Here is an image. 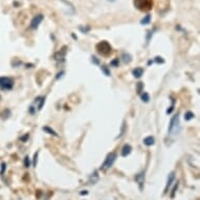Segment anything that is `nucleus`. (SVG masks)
Returning <instances> with one entry per match:
<instances>
[{"instance_id":"28","label":"nucleus","mask_w":200,"mask_h":200,"mask_svg":"<svg viewBox=\"0 0 200 200\" xmlns=\"http://www.w3.org/2000/svg\"><path fill=\"white\" fill-rule=\"evenodd\" d=\"M80 29H81V31H83L84 33H87V31H89V27H86V29H84V27H80Z\"/></svg>"},{"instance_id":"10","label":"nucleus","mask_w":200,"mask_h":200,"mask_svg":"<svg viewBox=\"0 0 200 200\" xmlns=\"http://www.w3.org/2000/svg\"><path fill=\"white\" fill-rule=\"evenodd\" d=\"M143 74H144V69L141 68V67H137V68H135L133 70V76H135V78H137V79H139Z\"/></svg>"},{"instance_id":"12","label":"nucleus","mask_w":200,"mask_h":200,"mask_svg":"<svg viewBox=\"0 0 200 200\" xmlns=\"http://www.w3.org/2000/svg\"><path fill=\"white\" fill-rule=\"evenodd\" d=\"M151 21V15H147V16H145L143 18V19L141 20V24H143V25H146V24H149Z\"/></svg>"},{"instance_id":"1","label":"nucleus","mask_w":200,"mask_h":200,"mask_svg":"<svg viewBox=\"0 0 200 200\" xmlns=\"http://www.w3.org/2000/svg\"><path fill=\"white\" fill-rule=\"evenodd\" d=\"M134 6L141 12H149L153 7V0H134Z\"/></svg>"},{"instance_id":"23","label":"nucleus","mask_w":200,"mask_h":200,"mask_svg":"<svg viewBox=\"0 0 200 200\" xmlns=\"http://www.w3.org/2000/svg\"><path fill=\"white\" fill-rule=\"evenodd\" d=\"M143 88H144V84L141 83V82H138V84H137V92H141Z\"/></svg>"},{"instance_id":"27","label":"nucleus","mask_w":200,"mask_h":200,"mask_svg":"<svg viewBox=\"0 0 200 200\" xmlns=\"http://www.w3.org/2000/svg\"><path fill=\"white\" fill-rule=\"evenodd\" d=\"M29 113H31V114H35V113H36V107H34V106L31 105V107H29Z\"/></svg>"},{"instance_id":"21","label":"nucleus","mask_w":200,"mask_h":200,"mask_svg":"<svg viewBox=\"0 0 200 200\" xmlns=\"http://www.w3.org/2000/svg\"><path fill=\"white\" fill-rule=\"evenodd\" d=\"M154 61L156 63H158V64H160V63H161V64H164V60L162 59L161 57H156V58H155Z\"/></svg>"},{"instance_id":"32","label":"nucleus","mask_w":200,"mask_h":200,"mask_svg":"<svg viewBox=\"0 0 200 200\" xmlns=\"http://www.w3.org/2000/svg\"><path fill=\"white\" fill-rule=\"evenodd\" d=\"M108 1H114V0H108Z\"/></svg>"},{"instance_id":"3","label":"nucleus","mask_w":200,"mask_h":200,"mask_svg":"<svg viewBox=\"0 0 200 200\" xmlns=\"http://www.w3.org/2000/svg\"><path fill=\"white\" fill-rule=\"evenodd\" d=\"M178 130H179V115L177 113V114H175L171 119L168 131H169V134L173 135V134H176L178 132Z\"/></svg>"},{"instance_id":"13","label":"nucleus","mask_w":200,"mask_h":200,"mask_svg":"<svg viewBox=\"0 0 200 200\" xmlns=\"http://www.w3.org/2000/svg\"><path fill=\"white\" fill-rule=\"evenodd\" d=\"M98 180H99V175H98V172L95 171L94 173H93L92 175L90 176V184H95V182H96Z\"/></svg>"},{"instance_id":"9","label":"nucleus","mask_w":200,"mask_h":200,"mask_svg":"<svg viewBox=\"0 0 200 200\" xmlns=\"http://www.w3.org/2000/svg\"><path fill=\"white\" fill-rule=\"evenodd\" d=\"M132 151V147L130 145H125L124 147H123V149H121V156H124V157H126V156H128L130 153H131Z\"/></svg>"},{"instance_id":"29","label":"nucleus","mask_w":200,"mask_h":200,"mask_svg":"<svg viewBox=\"0 0 200 200\" xmlns=\"http://www.w3.org/2000/svg\"><path fill=\"white\" fill-rule=\"evenodd\" d=\"M92 62H94L95 64H99V63H100V62H99V60L96 59L95 57H92Z\"/></svg>"},{"instance_id":"8","label":"nucleus","mask_w":200,"mask_h":200,"mask_svg":"<svg viewBox=\"0 0 200 200\" xmlns=\"http://www.w3.org/2000/svg\"><path fill=\"white\" fill-rule=\"evenodd\" d=\"M174 179H175V173L172 172V173H170L169 177H168L167 184H166V188H164V193H168V189L171 186V184H172V182H173Z\"/></svg>"},{"instance_id":"31","label":"nucleus","mask_w":200,"mask_h":200,"mask_svg":"<svg viewBox=\"0 0 200 200\" xmlns=\"http://www.w3.org/2000/svg\"><path fill=\"white\" fill-rule=\"evenodd\" d=\"M84 194L86 195V194H87V191H82V192H81V195H84Z\"/></svg>"},{"instance_id":"20","label":"nucleus","mask_w":200,"mask_h":200,"mask_svg":"<svg viewBox=\"0 0 200 200\" xmlns=\"http://www.w3.org/2000/svg\"><path fill=\"white\" fill-rule=\"evenodd\" d=\"M101 69H102V71L104 72V74H105L107 76H110V71L108 70V68H107L106 66H104V65H103V66H101Z\"/></svg>"},{"instance_id":"15","label":"nucleus","mask_w":200,"mask_h":200,"mask_svg":"<svg viewBox=\"0 0 200 200\" xmlns=\"http://www.w3.org/2000/svg\"><path fill=\"white\" fill-rule=\"evenodd\" d=\"M194 113L193 112H191V111H188V112H186V114H184V119L186 121H191L192 119H194Z\"/></svg>"},{"instance_id":"24","label":"nucleus","mask_w":200,"mask_h":200,"mask_svg":"<svg viewBox=\"0 0 200 200\" xmlns=\"http://www.w3.org/2000/svg\"><path fill=\"white\" fill-rule=\"evenodd\" d=\"M174 105H175V101L174 100H172V105H171V107H170V109H168L167 110V113L168 114H170L172 111H173V109H174Z\"/></svg>"},{"instance_id":"2","label":"nucleus","mask_w":200,"mask_h":200,"mask_svg":"<svg viewBox=\"0 0 200 200\" xmlns=\"http://www.w3.org/2000/svg\"><path fill=\"white\" fill-rule=\"evenodd\" d=\"M96 50H98V53L100 55L107 57V56H109L111 54L112 47L107 41H102V42L96 44Z\"/></svg>"},{"instance_id":"26","label":"nucleus","mask_w":200,"mask_h":200,"mask_svg":"<svg viewBox=\"0 0 200 200\" xmlns=\"http://www.w3.org/2000/svg\"><path fill=\"white\" fill-rule=\"evenodd\" d=\"M119 59H114L113 61L111 62V66H113V67H116V66H119Z\"/></svg>"},{"instance_id":"7","label":"nucleus","mask_w":200,"mask_h":200,"mask_svg":"<svg viewBox=\"0 0 200 200\" xmlns=\"http://www.w3.org/2000/svg\"><path fill=\"white\" fill-rule=\"evenodd\" d=\"M135 180L137 181L138 186H139V189L143 190V184H144V182H145V173L141 172V173L137 174L135 176Z\"/></svg>"},{"instance_id":"14","label":"nucleus","mask_w":200,"mask_h":200,"mask_svg":"<svg viewBox=\"0 0 200 200\" xmlns=\"http://www.w3.org/2000/svg\"><path fill=\"white\" fill-rule=\"evenodd\" d=\"M43 130H44L45 132H47V133H49V134H51V135H54V136H58V134L56 133L55 130H53V129H50L49 127H47V126L43 127Z\"/></svg>"},{"instance_id":"4","label":"nucleus","mask_w":200,"mask_h":200,"mask_svg":"<svg viewBox=\"0 0 200 200\" xmlns=\"http://www.w3.org/2000/svg\"><path fill=\"white\" fill-rule=\"evenodd\" d=\"M115 159H116V154H115L114 152L109 153V154L107 155V157H106V159H105V161H104V164H102L101 169H102V170L109 169L110 167H112V164H114Z\"/></svg>"},{"instance_id":"19","label":"nucleus","mask_w":200,"mask_h":200,"mask_svg":"<svg viewBox=\"0 0 200 200\" xmlns=\"http://www.w3.org/2000/svg\"><path fill=\"white\" fill-rule=\"evenodd\" d=\"M178 186H179V182L177 181L176 184H175V186H174L173 190H172V194H171V197H172V198H174V196H175V193H176L177 189H178Z\"/></svg>"},{"instance_id":"11","label":"nucleus","mask_w":200,"mask_h":200,"mask_svg":"<svg viewBox=\"0 0 200 200\" xmlns=\"http://www.w3.org/2000/svg\"><path fill=\"white\" fill-rule=\"evenodd\" d=\"M154 137L153 136H148V137H146L145 139H144V144H145L146 146H152L154 145Z\"/></svg>"},{"instance_id":"17","label":"nucleus","mask_w":200,"mask_h":200,"mask_svg":"<svg viewBox=\"0 0 200 200\" xmlns=\"http://www.w3.org/2000/svg\"><path fill=\"white\" fill-rule=\"evenodd\" d=\"M36 101H37V102H39L38 109H39V110H40V109H42L43 105H44V102H45V99H44V98H38Z\"/></svg>"},{"instance_id":"6","label":"nucleus","mask_w":200,"mask_h":200,"mask_svg":"<svg viewBox=\"0 0 200 200\" xmlns=\"http://www.w3.org/2000/svg\"><path fill=\"white\" fill-rule=\"evenodd\" d=\"M43 19H44V16L41 15V14H39V15H37V16L34 17L33 20H31V29H38V26L40 25L41 22L43 21Z\"/></svg>"},{"instance_id":"30","label":"nucleus","mask_w":200,"mask_h":200,"mask_svg":"<svg viewBox=\"0 0 200 200\" xmlns=\"http://www.w3.org/2000/svg\"><path fill=\"white\" fill-rule=\"evenodd\" d=\"M27 138H29V135H27V134H25V135H24L23 137H21V141H24L25 139H27Z\"/></svg>"},{"instance_id":"16","label":"nucleus","mask_w":200,"mask_h":200,"mask_svg":"<svg viewBox=\"0 0 200 200\" xmlns=\"http://www.w3.org/2000/svg\"><path fill=\"white\" fill-rule=\"evenodd\" d=\"M131 60H132V58L129 54H124V55H123V61H124L125 63H130L131 62Z\"/></svg>"},{"instance_id":"18","label":"nucleus","mask_w":200,"mask_h":200,"mask_svg":"<svg viewBox=\"0 0 200 200\" xmlns=\"http://www.w3.org/2000/svg\"><path fill=\"white\" fill-rule=\"evenodd\" d=\"M141 100H143V102L148 103L150 101V95L148 94L147 92H144L143 94H141Z\"/></svg>"},{"instance_id":"5","label":"nucleus","mask_w":200,"mask_h":200,"mask_svg":"<svg viewBox=\"0 0 200 200\" xmlns=\"http://www.w3.org/2000/svg\"><path fill=\"white\" fill-rule=\"evenodd\" d=\"M14 86V81L11 78H7V76H2L0 78V88L3 89V90H10L13 88Z\"/></svg>"},{"instance_id":"22","label":"nucleus","mask_w":200,"mask_h":200,"mask_svg":"<svg viewBox=\"0 0 200 200\" xmlns=\"http://www.w3.org/2000/svg\"><path fill=\"white\" fill-rule=\"evenodd\" d=\"M38 155H39V151H37L36 154L34 155V166H35V167L37 166V161H38Z\"/></svg>"},{"instance_id":"25","label":"nucleus","mask_w":200,"mask_h":200,"mask_svg":"<svg viewBox=\"0 0 200 200\" xmlns=\"http://www.w3.org/2000/svg\"><path fill=\"white\" fill-rule=\"evenodd\" d=\"M29 164H31V162H29V158L26 156V157L24 158V166H25L26 168H29Z\"/></svg>"}]
</instances>
